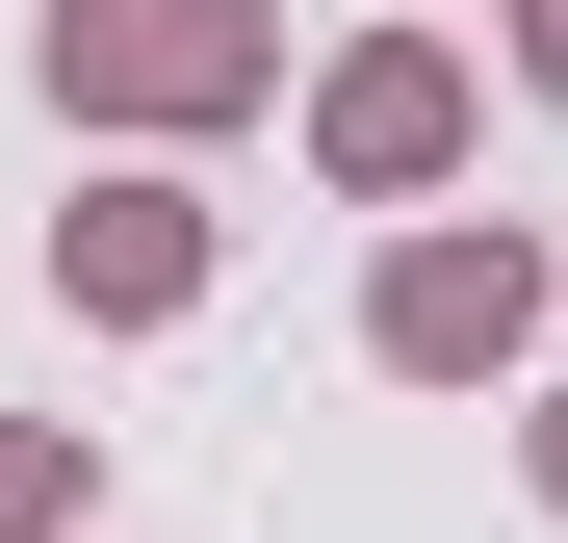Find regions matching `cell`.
Returning a JSON list of instances; mask_svg holds the SVG:
<instances>
[{
  "label": "cell",
  "mask_w": 568,
  "mask_h": 543,
  "mask_svg": "<svg viewBox=\"0 0 568 543\" xmlns=\"http://www.w3.org/2000/svg\"><path fill=\"white\" fill-rule=\"evenodd\" d=\"M52 104L130 130V155H181V130L284 104V0H52Z\"/></svg>",
  "instance_id": "1"
},
{
  "label": "cell",
  "mask_w": 568,
  "mask_h": 543,
  "mask_svg": "<svg viewBox=\"0 0 568 543\" xmlns=\"http://www.w3.org/2000/svg\"><path fill=\"white\" fill-rule=\"evenodd\" d=\"M517 78H542V104H568V0H517Z\"/></svg>",
  "instance_id": "6"
},
{
  "label": "cell",
  "mask_w": 568,
  "mask_h": 543,
  "mask_svg": "<svg viewBox=\"0 0 568 543\" xmlns=\"http://www.w3.org/2000/svg\"><path fill=\"white\" fill-rule=\"evenodd\" d=\"M52 285L104 311V336H181V311H207V181H181V155L78 181V208H52Z\"/></svg>",
  "instance_id": "4"
},
{
  "label": "cell",
  "mask_w": 568,
  "mask_h": 543,
  "mask_svg": "<svg viewBox=\"0 0 568 543\" xmlns=\"http://www.w3.org/2000/svg\"><path fill=\"white\" fill-rule=\"evenodd\" d=\"M78 492H104V440L78 414H0V543H78Z\"/></svg>",
  "instance_id": "5"
},
{
  "label": "cell",
  "mask_w": 568,
  "mask_h": 543,
  "mask_svg": "<svg viewBox=\"0 0 568 543\" xmlns=\"http://www.w3.org/2000/svg\"><path fill=\"white\" fill-rule=\"evenodd\" d=\"M517 466H542V517H568V389H542V414H517Z\"/></svg>",
  "instance_id": "7"
},
{
  "label": "cell",
  "mask_w": 568,
  "mask_h": 543,
  "mask_svg": "<svg viewBox=\"0 0 568 543\" xmlns=\"http://www.w3.org/2000/svg\"><path fill=\"white\" fill-rule=\"evenodd\" d=\"M465 130H491V78H465L439 27L311 52V181H336V208H439V181H465Z\"/></svg>",
  "instance_id": "3"
},
{
  "label": "cell",
  "mask_w": 568,
  "mask_h": 543,
  "mask_svg": "<svg viewBox=\"0 0 568 543\" xmlns=\"http://www.w3.org/2000/svg\"><path fill=\"white\" fill-rule=\"evenodd\" d=\"M362 362H388V389H517V362H542V233L414 208L388 259H362Z\"/></svg>",
  "instance_id": "2"
}]
</instances>
